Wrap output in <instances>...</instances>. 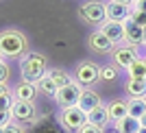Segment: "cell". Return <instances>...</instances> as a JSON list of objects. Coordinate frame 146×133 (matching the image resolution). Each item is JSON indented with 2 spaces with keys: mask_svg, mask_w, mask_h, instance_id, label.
I'll return each instance as SVG.
<instances>
[{
  "mask_svg": "<svg viewBox=\"0 0 146 133\" xmlns=\"http://www.w3.org/2000/svg\"><path fill=\"white\" fill-rule=\"evenodd\" d=\"M124 42H127V46H133V48L146 46L144 29H142V26H137L133 20H127V22H124Z\"/></svg>",
  "mask_w": 146,
  "mask_h": 133,
  "instance_id": "cell-7",
  "label": "cell"
},
{
  "mask_svg": "<svg viewBox=\"0 0 146 133\" xmlns=\"http://www.w3.org/2000/svg\"><path fill=\"white\" fill-rule=\"evenodd\" d=\"M116 76H118L116 66H105V68H100V79H103V81H113Z\"/></svg>",
  "mask_w": 146,
  "mask_h": 133,
  "instance_id": "cell-25",
  "label": "cell"
},
{
  "mask_svg": "<svg viewBox=\"0 0 146 133\" xmlns=\"http://www.w3.org/2000/svg\"><path fill=\"white\" fill-rule=\"evenodd\" d=\"M0 133H5V129H2V127H0Z\"/></svg>",
  "mask_w": 146,
  "mask_h": 133,
  "instance_id": "cell-36",
  "label": "cell"
},
{
  "mask_svg": "<svg viewBox=\"0 0 146 133\" xmlns=\"http://www.w3.org/2000/svg\"><path fill=\"white\" fill-rule=\"evenodd\" d=\"M127 74L129 79H135V81H146V63L142 57H137V59L131 63V66L127 68Z\"/></svg>",
  "mask_w": 146,
  "mask_h": 133,
  "instance_id": "cell-18",
  "label": "cell"
},
{
  "mask_svg": "<svg viewBox=\"0 0 146 133\" xmlns=\"http://www.w3.org/2000/svg\"><path fill=\"white\" fill-rule=\"evenodd\" d=\"M140 124H142V127H146V114H144V116L140 118Z\"/></svg>",
  "mask_w": 146,
  "mask_h": 133,
  "instance_id": "cell-32",
  "label": "cell"
},
{
  "mask_svg": "<svg viewBox=\"0 0 146 133\" xmlns=\"http://www.w3.org/2000/svg\"><path fill=\"white\" fill-rule=\"evenodd\" d=\"M74 76H76V83H81L83 87H90V85H94L100 79V68L90 63V61H83V63H79Z\"/></svg>",
  "mask_w": 146,
  "mask_h": 133,
  "instance_id": "cell-6",
  "label": "cell"
},
{
  "mask_svg": "<svg viewBox=\"0 0 146 133\" xmlns=\"http://www.w3.org/2000/svg\"><path fill=\"white\" fill-rule=\"evenodd\" d=\"M61 124L68 131H81L87 124V114L79 107H68L61 111Z\"/></svg>",
  "mask_w": 146,
  "mask_h": 133,
  "instance_id": "cell-4",
  "label": "cell"
},
{
  "mask_svg": "<svg viewBox=\"0 0 146 133\" xmlns=\"http://www.w3.org/2000/svg\"><path fill=\"white\" fill-rule=\"evenodd\" d=\"M98 105H103V100H100V94H98V92H94V90H83V94H81V100H79V105H76V107L83 109L85 114H90L92 109H96Z\"/></svg>",
  "mask_w": 146,
  "mask_h": 133,
  "instance_id": "cell-14",
  "label": "cell"
},
{
  "mask_svg": "<svg viewBox=\"0 0 146 133\" xmlns=\"http://www.w3.org/2000/svg\"><path fill=\"white\" fill-rule=\"evenodd\" d=\"M26 37L20 31H2L0 33V55L2 57H24L26 55Z\"/></svg>",
  "mask_w": 146,
  "mask_h": 133,
  "instance_id": "cell-2",
  "label": "cell"
},
{
  "mask_svg": "<svg viewBox=\"0 0 146 133\" xmlns=\"http://www.w3.org/2000/svg\"><path fill=\"white\" fill-rule=\"evenodd\" d=\"M124 92L129 94V98H142V96H146V81L129 79L127 85H124Z\"/></svg>",
  "mask_w": 146,
  "mask_h": 133,
  "instance_id": "cell-19",
  "label": "cell"
},
{
  "mask_svg": "<svg viewBox=\"0 0 146 133\" xmlns=\"http://www.w3.org/2000/svg\"><path fill=\"white\" fill-rule=\"evenodd\" d=\"M11 114H13V118H15V120L29 122V120H33V118H35V105H33V103H22V100H15V103H13V107H11Z\"/></svg>",
  "mask_w": 146,
  "mask_h": 133,
  "instance_id": "cell-13",
  "label": "cell"
},
{
  "mask_svg": "<svg viewBox=\"0 0 146 133\" xmlns=\"http://www.w3.org/2000/svg\"><path fill=\"white\" fill-rule=\"evenodd\" d=\"M137 133H146V127H142V129H140V131H137Z\"/></svg>",
  "mask_w": 146,
  "mask_h": 133,
  "instance_id": "cell-34",
  "label": "cell"
},
{
  "mask_svg": "<svg viewBox=\"0 0 146 133\" xmlns=\"http://www.w3.org/2000/svg\"><path fill=\"white\" fill-rule=\"evenodd\" d=\"M144 39H146V26H144Z\"/></svg>",
  "mask_w": 146,
  "mask_h": 133,
  "instance_id": "cell-35",
  "label": "cell"
},
{
  "mask_svg": "<svg viewBox=\"0 0 146 133\" xmlns=\"http://www.w3.org/2000/svg\"><path fill=\"white\" fill-rule=\"evenodd\" d=\"M100 31H103L113 44L124 42V22H111V20H105L103 26H100Z\"/></svg>",
  "mask_w": 146,
  "mask_h": 133,
  "instance_id": "cell-12",
  "label": "cell"
},
{
  "mask_svg": "<svg viewBox=\"0 0 146 133\" xmlns=\"http://www.w3.org/2000/svg\"><path fill=\"white\" fill-rule=\"evenodd\" d=\"M13 103H15V98H13V92L7 90L2 96H0V111H11Z\"/></svg>",
  "mask_w": 146,
  "mask_h": 133,
  "instance_id": "cell-23",
  "label": "cell"
},
{
  "mask_svg": "<svg viewBox=\"0 0 146 133\" xmlns=\"http://www.w3.org/2000/svg\"><path fill=\"white\" fill-rule=\"evenodd\" d=\"M127 105H129V116H133V118H142V116L146 114V96L129 98Z\"/></svg>",
  "mask_w": 146,
  "mask_h": 133,
  "instance_id": "cell-20",
  "label": "cell"
},
{
  "mask_svg": "<svg viewBox=\"0 0 146 133\" xmlns=\"http://www.w3.org/2000/svg\"><path fill=\"white\" fill-rule=\"evenodd\" d=\"M9 74H11L9 66H7L5 61H0V85H5V83H7V79H9Z\"/></svg>",
  "mask_w": 146,
  "mask_h": 133,
  "instance_id": "cell-26",
  "label": "cell"
},
{
  "mask_svg": "<svg viewBox=\"0 0 146 133\" xmlns=\"http://www.w3.org/2000/svg\"><path fill=\"white\" fill-rule=\"evenodd\" d=\"M11 120H13V114H11V111H0V127H2V129L9 127Z\"/></svg>",
  "mask_w": 146,
  "mask_h": 133,
  "instance_id": "cell-27",
  "label": "cell"
},
{
  "mask_svg": "<svg viewBox=\"0 0 146 133\" xmlns=\"http://www.w3.org/2000/svg\"><path fill=\"white\" fill-rule=\"evenodd\" d=\"M5 92H7V85H0V96H2Z\"/></svg>",
  "mask_w": 146,
  "mask_h": 133,
  "instance_id": "cell-33",
  "label": "cell"
},
{
  "mask_svg": "<svg viewBox=\"0 0 146 133\" xmlns=\"http://www.w3.org/2000/svg\"><path fill=\"white\" fill-rule=\"evenodd\" d=\"M0 61H2V55H0Z\"/></svg>",
  "mask_w": 146,
  "mask_h": 133,
  "instance_id": "cell-39",
  "label": "cell"
},
{
  "mask_svg": "<svg viewBox=\"0 0 146 133\" xmlns=\"http://www.w3.org/2000/svg\"><path fill=\"white\" fill-rule=\"evenodd\" d=\"M5 133H24V131H22L18 124H13V122H11L9 127H5Z\"/></svg>",
  "mask_w": 146,
  "mask_h": 133,
  "instance_id": "cell-29",
  "label": "cell"
},
{
  "mask_svg": "<svg viewBox=\"0 0 146 133\" xmlns=\"http://www.w3.org/2000/svg\"><path fill=\"white\" fill-rule=\"evenodd\" d=\"M107 109H109V120L111 122H118V120H122V118H127V116H129L127 100H120V98L111 100V103L107 105Z\"/></svg>",
  "mask_w": 146,
  "mask_h": 133,
  "instance_id": "cell-16",
  "label": "cell"
},
{
  "mask_svg": "<svg viewBox=\"0 0 146 133\" xmlns=\"http://www.w3.org/2000/svg\"><path fill=\"white\" fill-rule=\"evenodd\" d=\"M113 46H116V44L111 42L109 37L105 35L103 31L98 29V31H94V33H92L90 35V48L94 50V53H109L111 48H113Z\"/></svg>",
  "mask_w": 146,
  "mask_h": 133,
  "instance_id": "cell-10",
  "label": "cell"
},
{
  "mask_svg": "<svg viewBox=\"0 0 146 133\" xmlns=\"http://www.w3.org/2000/svg\"><path fill=\"white\" fill-rule=\"evenodd\" d=\"M113 129H116V133H137L142 129V124H140V118L127 116V118L113 122Z\"/></svg>",
  "mask_w": 146,
  "mask_h": 133,
  "instance_id": "cell-17",
  "label": "cell"
},
{
  "mask_svg": "<svg viewBox=\"0 0 146 133\" xmlns=\"http://www.w3.org/2000/svg\"><path fill=\"white\" fill-rule=\"evenodd\" d=\"M50 76V79L57 83V87H66L68 83H72V79H70V74L66 72V70H61V68H50L48 72H46Z\"/></svg>",
  "mask_w": 146,
  "mask_h": 133,
  "instance_id": "cell-21",
  "label": "cell"
},
{
  "mask_svg": "<svg viewBox=\"0 0 146 133\" xmlns=\"http://www.w3.org/2000/svg\"><path fill=\"white\" fill-rule=\"evenodd\" d=\"M142 59H144V63H146V57H142Z\"/></svg>",
  "mask_w": 146,
  "mask_h": 133,
  "instance_id": "cell-37",
  "label": "cell"
},
{
  "mask_svg": "<svg viewBox=\"0 0 146 133\" xmlns=\"http://www.w3.org/2000/svg\"><path fill=\"white\" fill-rule=\"evenodd\" d=\"M113 63H116V68H122V70H127L131 63H133L135 59H137V48H133V46H120V48L113 50Z\"/></svg>",
  "mask_w": 146,
  "mask_h": 133,
  "instance_id": "cell-8",
  "label": "cell"
},
{
  "mask_svg": "<svg viewBox=\"0 0 146 133\" xmlns=\"http://www.w3.org/2000/svg\"><path fill=\"white\" fill-rule=\"evenodd\" d=\"M118 5H127V7H133V0H113Z\"/></svg>",
  "mask_w": 146,
  "mask_h": 133,
  "instance_id": "cell-31",
  "label": "cell"
},
{
  "mask_svg": "<svg viewBox=\"0 0 146 133\" xmlns=\"http://www.w3.org/2000/svg\"><path fill=\"white\" fill-rule=\"evenodd\" d=\"M81 18H85V22L90 24H103L107 20V7L105 2H98V0H90L81 7Z\"/></svg>",
  "mask_w": 146,
  "mask_h": 133,
  "instance_id": "cell-5",
  "label": "cell"
},
{
  "mask_svg": "<svg viewBox=\"0 0 146 133\" xmlns=\"http://www.w3.org/2000/svg\"><path fill=\"white\" fill-rule=\"evenodd\" d=\"M131 9H140V11H146V0H140V2H133Z\"/></svg>",
  "mask_w": 146,
  "mask_h": 133,
  "instance_id": "cell-30",
  "label": "cell"
},
{
  "mask_svg": "<svg viewBox=\"0 0 146 133\" xmlns=\"http://www.w3.org/2000/svg\"><path fill=\"white\" fill-rule=\"evenodd\" d=\"M133 2H140V0H133Z\"/></svg>",
  "mask_w": 146,
  "mask_h": 133,
  "instance_id": "cell-38",
  "label": "cell"
},
{
  "mask_svg": "<svg viewBox=\"0 0 146 133\" xmlns=\"http://www.w3.org/2000/svg\"><path fill=\"white\" fill-rule=\"evenodd\" d=\"M37 96V85L35 83H26V81H20L13 90V98L15 100H22V103H33Z\"/></svg>",
  "mask_w": 146,
  "mask_h": 133,
  "instance_id": "cell-11",
  "label": "cell"
},
{
  "mask_svg": "<svg viewBox=\"0 0 146 133\" xmlns=\"http://www.w3.org/2000/svg\"><path fill=\"white\" fill-rule=\"evenodd\" d=\"M129 20H133L137 26H142V29H144V26H146V11H140V9H131V15H129Z\"/></svg>",
  "mask_w": 146,
  "mask_h": 133,
  "instance_id": "cell-24",
  "label": "cell"
},
{
  "mask_svg": "<svg viewBox=\"0 0 146 133\" xmlns=\"http://www.w3.org/2000/svg\"><path fill=\"white\" fill-rule=\"evenodd\" d=\"M20 72H22V81L26 83H39L42 76L48 70H46V57L42 53H26L22 57V63H20Z\"/></svg>",
  "mask_w": 146,
  "mask_h": 133,
  "instance_id": "cell-1",
  "label": "cell"
},
{
  "mask_svg": "<svg viewBox=\"0 0 146 133\" xmlns=\"http://www.w3.org/2000/svg\"><path fill=\"white\" fill-rule=\"evenodd\" d=\"M79 133H103V129H100V127H94V124H90V122H87V124L81 129Z\"/></svg>",
  "mask_w": 146,
  "mask_h": 133,
  "instance_id": "cell-28",
  "label": "cell"
},
{
  "mask_svg": "<svg viewBox=\"0 0 146 133\" xmlns=\"http://www.w3.org/2000/svg\"><path fill=\"white\" fill-rule=\"evenodd\" d=\"M81 94H83V85L76 83V81H72V83H68L66 87H59L55 100H57L63 109L76 107V105H79V100H81Z\"/></svg>",
  "mask_w": 146,
  "mask_h": 133,
  "instance_id": "cell-3",
  "label": "cell"
},
{
  "mask_svg": "<svg viewBox=\"0 0 146 133\" xmlns=\"http://www.w3.org/2000/svg\"><path fill=\"white\" fill-rule=\"evenodd\" d=\"M87 122L94 124V127H100V129L107 127V122H109V109H107V105H98L96 109H92L87 114Z\"/></svg>",
  "mask_w": 146,
  "mask_h": 133,
  "instance_id": "cell-15",
  "label": "cell"
},
{
  "mask_svg": "<svg viewBox=\"0 0 146 133\" xmlns=\"http://www.w3.org/2000/svg\"><path fill=\"white\" fill-rule=\"evenodd\" d=\"M105 7H107V20H111V22H127L129 15H131V7L118 5L113 0L105 2Z\"/></svg>",
  "mask_w": 146,
  "mask_h": 133,
  "instance_id": "cell-9",
  "label": "cell"
},
{
  "mask_svg": "<svg viewBox=\"0 0 146 133\" xmlns=\"http://www.w3.org/2000/svg\"><path fill=\"white\" fill-rule=\"evenodd\" d=\"M37 87L44 92V94H48V96H57V92H59V87H57V83L52 79H50L48 74H44L42 76V81L37 83Z\"/></svg>",
  "mask_w": 146,
  "mask_h": 133,
  "instance_id": "cell-22",
  "label": "cell"
}]
</instances>
